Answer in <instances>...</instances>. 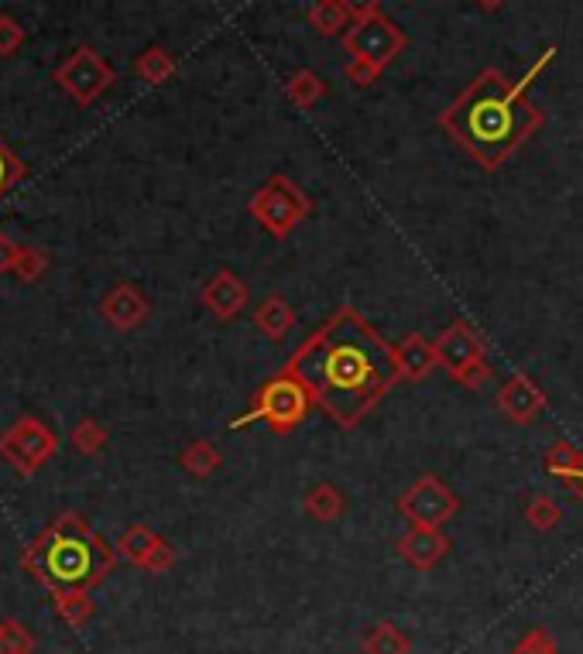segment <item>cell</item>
<instances>
[{
  "mask_svg": "<svg viewBox=\"0 0 583 654\" xmlns=\"http://www.w3.org/2000/svg\"><path fill=\"white\" fill-rule=\"evenodd\" d=\"M285 371L310 387L316 408L340 429L361 425L401 381L395 347L353 305H340L302 339Z\"/></svg>",
  "mask_w": 583,
  "mask_h": 654,
  "instance_id": "cell-1",
  "label": "cell"
},
{
  "mask_svg": "<svg viewBox=\"0 0 583 654\" xmlns=\"http://www.w3.org/2000/svg\"><path fill=\"white\" fill-rule=\"evenodd\" d=\"M552 59L556 45L525 69L522 80H509L494 66L480 69L440 114V127L480 168L498 172L546 124V114L528 100V86L539 80Z\"/></svg>",
  "mask_w": 583,
  "mask_h": 654,
  "instance_id": "cell-2",
  "label": "cell"
},
{
  "mask_svg": "<svg viewBox=\"0 0 583 654\" xmlns=\"http://www.w3.org/2000/svg\"><path fill=\"white\" fill-rule=\"evenodd\" d=\"M313 405L316 401L310 395V387L302 384L295 374L282 371V374L268 377L258 387V395L250 398V408L241 418H234L231 429H244V425L265 422L271 432L289 435V432H295L302 422H306V414L313 411Z\"/></svg>",
  "mask_w": 583,
  "mask_h": 654,
  "instance_id": "cell-3",
  "label": "cell"
},
{
  "mask_svg": "<svg viewBox=\"0 0 583 654\" xmlns=\"http://www.w3.org/2000/svg\"><path fill=\"white\" fill-rule=\"evenodd\" d=\"M436 357H440V367L467 390H480L491 381L488 347H485V339H480V332L467 319H453L440 332Z\"/></svg>",
  "mask_w": 583,
  "mask_h": 654,
  "instance_id": "cell-4",
  "label": "cell"
},
{
  "mask_svg": "<svg viewBox=\"0 0 583 654\" xmlns=\"http://www.w3.org/2000/svg\"><path fill=\"white\" fill-rule=\"evenodd\" d=\"M247 213L255 217L271 237L285 241L289 233L313 213V199L302 192L289 175H271L265 186L250 196Z\"/></svg>",
  "mask_w": 583,
  "mask_h": 654,
  "instance_id": "cell-5",
  "label": "cell"
},
{
  "mask_svg": "<svg viewBox=\"0 0 583 654\" xmlns=\"http://www.w3.org/2000/svg\"><path fill=\"white\" fill-rule=\"evenodd\" d=\"M340 42L353 62H368L371 69L385 72L405 51V45H409V35H405L392 17L374 14L364 21H353Z\"/></svg>",
  "mask_w": 583,
  "mask_h": 654,
  "instance_id": "cell-6",
  "label": "cell"
},
{
  "mask_svg": "<svg viewBox=\"0 0 583 654\" xmlns=\"http://www.w3.org/2000/svg\"><path fill=\"white\" fill-rule=\"evenodd\" d=\"M460 511V497L440 477H419L398 493V514L416 528H443Z\"/></svg>",
  "mask_w": 583,
  "mask_h": 654,
  "instance_id": "cell-7",
  "label": "cell"
},
{
  "mask_svg": "<svg viewBox=\"0 0 583 654\" xmlns=\"http://www.w3.org/2000/svg\"><path fill=\"white\" fill-rule=\"evenodd\" d=\"M59 83L80 100V103H90L93 96H100L104 93L110 83H114V72H110V66L96 56V51H90V48H80L75 56L59 69Z\"/></svg>",
  "mask_w": 583,
  "mask_h": 654,
  "instance_id": "cell-8",
  "label": "cell"
},
{
  "mask_svg": "<svg viewBox=\"0 0 583 654\" xmlns=\"http://www.w3.org/2000/svg\"><path fill=\"white\" fill-rule=\"evenodd\" d=\"M494 405L512 425H532L546 411V390L528 374H512L509 381L501 384Z\"/></svg>",
  "mask_w": 583,
  "mask_h": 654,
  "instance_id": "cell-9",
  "label": "cell"
},
{
  "mask_svg": "<svg viewBox=\"0 0 583 654\" xmlns=\"http://www.w3.org/2000/svg\"><path fill=\"white\" fill-rule=\"evenodd\" d=\"M395 552L405 565L425 572V569H433L446 559L450 538L443 535V528H416L412 525L409 532L395 538Z\"/></svg>",
  "mask_w": 583,
  "mask_h": 654,
  "instance_id": "cell-10",
  "label": "cell"
},
{
  "mask_svg": "<svg viewBox=\"0 0 583 654\" xmlns=\"http://www.w3.org/2000/svg\"><path fill=\"white\" fill-rule=\"evenodd\" d=\"M247 302H250L247 284L231 268L217 271L207 281V288H202V305H207L217 319H237L241 312L247 308Z\"/></svg>",
  "mask_w": 583,
  "mask_h": 654,
  "instance_id": "cell-11",
  "label": "cell"
},
{
  "mask_svg": "<svg viewBox=\"0 0 583 654\" xmlns=\"http://www.w3.org/2000/svg\"><path fill=\"white\" fill-rule=\"evenodd\" d=\"M395 360H398V374L401 381H425L440 367V357H436V343H429L425 336L412 332L405 336L401 343H395Z\"/></svg>",
  "mask_w": 583,
  "mask_h": 654,
  "instance_id": "cell-12",
  "label": "cell"
},
{
  "mask_svg": "<svg viewBox=\"0 0 583 654\" xmlns=\"http://www.w3.org/2000/svg\"><path fill=\"white\" fill-rule=\"evenodd\" d=\"M302 511H306L313 521H319V525H334V521H340L347 511V497L334 483H316L306 490V497H302Z\"/></svg>",
  "mask_w": 583,
  "mask_h": 654,
  "instance_id": "cell-13",
  "label": "cell"
},
{
  "mask_svg": "<svg viewBox=\"0 0 583 654\" xmlns=\"http://www.w3.org/2000/svg\"><path fill=\"white\" fill-rule=\"evenodd\" d=\"M255 326L271 339V343H278V339H285L289 329L295 326V308L282 295H268L255 312Z\"/></svg>",
  "mask_w": 583,
  "mask_h": 654,
  "instance_id": "cell-14",
  "label": "cell"
},
{
  "mask_svg": "<svg viewBox=\"0 0 583 654\" xmlns=\"http://www.w3.org/2000/svg\"><path fill=\"white\" fill-rule=\"evenodd\" d=\"M323 96H326V83H323V75L313 72V69H299L285 80V100L295 110H313Z\"/></svg>",
  "mask_w": 583,
  "mask_h": 654,
  "instance_id": "cell-15",
  "label": "cell"
},
{
  "mask_svg": "<svg viewBox=\"0 0 583 654\" xmlns=\"http://www.w3.org/2000/svg\"><path fill=\"white\" fill-rule=\"evenodd\" d=\"M580 459H583V449H576L573 442L560 439V442H552V446L546 449L543 456V466H546V474L556 477L563 487H570L580 474Z\"/></svg>",
  "mask_w": 583,
  "mask_h": 654,
  "instance_id": "cell-16",
  "label": "cell"
},
{
  "mask_svg": "<svg viewBox=\"0 0 583 654\" xmlns=\"http://www.w3.org/2000/svg\"><path fill=\"white\" fill-rule=\"evenodd\" d=\"M306 21H310V28L323 38H334V35L343 38V32L350 28V17H347L340 0H313Z\"/></svg>",
  "mask_w": 583,
  "mask_h": 654,
  "instance_id": "cell-17",
  "label": "cell"
},
{
  "mask_svg": "<svg viewBox=\"0 0 583 654\" xmlns=\"http://www.w3.org/2000/svg\"><path fill=\"white\" fill-rule=\"evenodd\" d=\"M364 654H412V641L405 638L395 623H374L361 641Z\"/></svg>",
  "mask_w": 583,
  "mask_h": 654,
  "instance_id": "cell-18",
  "label": "cell"
},
{
  "mask_svg": "<svg viewBox=\"0 0 583 654\" xmlns=\"http://www.w3.org/2000/svg\"><path fill=\"white\" fill-rule=\"evenodd\" d=\"M220 449L213 446V442H193V446L183 453V466H186V474L193 477H213L217 469H220Z\"/></svg>",
  "mask_w": 583,
  "mask_h": 654,
  "instance_id": "cell-19",
  "label": "cell"
},
{
  "mask_svg": "<svg viewBox=\"0 0 583 654\" xmlns=\"http://www.w3.org/2000/svg\"><path fill=\"white\" fill-rule=\"evenodd\" d=\"M172 72H175V59L168 56L165 48H159V45H155V48H148L144 56L138 59V75H141L144 83H151V86L165 83Z\"/></svg>",
  "mask_w": 583,
  "mask_h": 654,
  "instance_id": "cell-20",
  "label": "cell"
},
{
  "mask_svg": "<svg viewBox=\"0 0 583 654\" xmlns=\"http://www.w3.org/2000/svg\"><path fill=\"white\" fill-rule=\"evenodd\" d=\"M560 517H563V511H560V504L552 501V497H546V493H536L532 501L525 504V521L536 532H552L556 525H560Z\"/></svg>",
  "mask_w": 583,
  "mask_h": 654,
  "instance_id": "cell-21",
  "label": "cell"
},
{
  "mask_svg": "<svg viewBox=\"0 0 583 654\" xmlns=\"http://www.w3.org/2000/svg\"><path fill=\"white\" fill-rule=\"evenodd\" d=\"M155 541H159V538L151 535L148 528H131L128 535L120 538V552L128 556L131 562H138V565H141V562L148 559L151 548H155Z\"/></svg>",
  "mask_w": 583,
  "mask_h": 654,
  "instance_id": "cell-22",
  "label": "cell"
},
{
  "mask_svg": "<svg viewBox=\"0 0 583 654\" xmlns=\"http://www.w3.org/2000/svg\"><path fill=\"white\" fill-rule=\"evenodd\" d=\"M512 654H560V644L546 631V627H532V631L512 647Z\"/></svg>",
  "mask_w": 583,
  "mask_h": 654,
  "instance_id": "cell-23",
  "label": "cell"
},
{
  "mask_svg": "<svg viewBox=\"0 0 583 654\" xmlns=\"http://www.w3.org/2000/svg\"><path fill=\"white\" fill-rule=\"evenodd\" d=\"M32 638L18 623H0V654H28Z\"/></svg>",
  "mask_w": 583,
  "mask_h": 654,
  "instance_id": "cell-24",
  "label": "cell"
},
{
  "mask_svg": "<svg viewBox=\"0 0 583 654\" xmlns=\"http://www.w3.org/2000/svg\"><path fill=\"white\" fill-rule=\"evenodd\" d=\"M343 75H347V80H350V86H358V90H371L374 83H377V75H382V72H377V69H371L368 62H347V69H343Z\"/></svg>",
  "mask_w": 583,
  "mask_h": 654,
  "instance_id": "cell-25",
  "label": "cell"
},
{
  "mask_svg": "<svg viewBox=\"0 0 583 654\" xmlns=\"http://www.w3.org/2000/svg\"><path fill=\"white\" fill-rule=\"evenodd\" d=\"M172 562H175V552H172V548L159 538L155 548H151L148 559H144L141 565H144L148 572H165V569H172Z\"/></svg>",
  "mask_w": 583,
  "mask_h": 654,
  "instance_id": "cell-26",
  "label": "cell"
},
{
  "mask_svg": "<svg viewBox=\"0 0 583 654\" xmlns=\"http://www.w3.org/2000/svg\"><path fill=\"white\" fill-rule=\"evenodd\" d=\"M340 4L350 21H364V17L382 14V0H340Z\"/></svg>",
  "mask_w": 583,
  "mask_h": 654,
  "instance_id": "cell-27",
  "label": "cell"
},
{
  "mask_svg": "<svg viewBox=\"0 0 583 654\" xmlns=\"http://www.w3.org/2000/svg\"><path fill=\"white\" fill-rule=\"evenodd\" d=\"M62 614H66L72 623H80L83 617H90V604H86V599H83L80 593H66V596H62Z\"/></svg>",
  "mask_w": 583,
  "mask_h": 654,
  "instance_id": "cell-28",
  "label": "cell"
},
{
  "mask_svg": "<svg viewBox=\"0 0 583 654\" xmlns=\"http://www.w3.org/2000/svg\"><path fill=\"white\" fill-rule=\"evenodd\" d=\"M21 45V28L11 17H0V51H11Z\"/></svg>",
  "mask_w": 583,
  "mask_h": 654,
  "instance_id": "cell-29",
  "label": "cell"
},
{
  "mask_svg": "<svg viewBox=\"0 0 583 654\" xmlns=\"http://www.w3.org/2000/svg\"><path fill=\"white\" fill-rule=\"evenodd\" d=\"M567 490H570V493L576 497V501L583 504V459H580V474H576V480H573V483H570Z\"/></svg>",
  "mask_w": 583,
  "mask_h": 654,
  "instance_id": "cell-30",
  "label": "cell"
},
{
  "mask_svg": "<svg viewBox=\"0 0 583 654\" xmlns=\"http://www.w3.org/2000/svg\"><path fill=\"white\" fill-rule=\"evenodd\" d=\"M501 4H509V0H477V8H480V11H498Z\"/></svg>",
  "mask_w": 583,
  "mask_h": 654,
  "instance_id": "cell-31",
  "label": "cell"
}]
</instances>
